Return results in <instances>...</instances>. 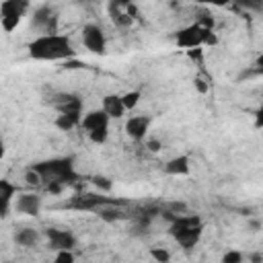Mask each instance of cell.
Instances as JSON below:
<instances>
[{
    "label": "cell",
    "instance_id": "cell-2",
    "mask_svg": "<svg viewBox=\"0 0 263 263\" xmlns=\"http://www.w3.org/2000/svg\"><path fill=\"white\" fill-rule=\"evenodd\" d=\"M162 218H166L171 222L168 226V234L183 247V249H193L203 232V224L199 220V216L195 214H171V212H162Z\"/></svg>",
    "mask_w": 263,
    "mask_h": 263
},
{
    "label": "cell",
    "instance_id": "cell-33",
    "mask_svg": "<svg viewBox=\"0 0 263 263\" xmlns=\"http://www.w3.org/2000/svg\"><path fill=\"white\" fill-rule=\"evenodd\" d=\"M4 154H6V146H4V140L0 138V160L4 158Z\"/></svg>",
    "mask_w": 263,
    "mask_h": 263
},
{
    "label": "cell",
    "instance_id": "cell-8",
    "mask_svg": "<svg viewBox=\"0 0 263 263\" xmlns=\"http://www.w3.org/2000/svg\"><path fill=\"white\" fill-rule=\"evenodd\" d=\"M82 43H84V47L88 51L103 55L105 53V47H107V39H105L103 29L99 25H95V23L84 25L82 27Z\"/></svg>",
    "mask_w": 263,
    "mask_h": 263
},
{
    "label": "cell",
    "instance_id": "cell-31",
    "mask_svg": "<svg viewBox=\"0 0 263 263\" xmlns=\"http://www.w3.org/2000/svg\"><path fill=\"white\" fill-rule=\"evenodd\" d=\"M195 88H197V92L205 95V92H208V84H205V80H201V78H195Z\"/></svg>",
    "mask_w": 263,
    "mask_h": 263
},
{
    "label": "cell",
    "instance_id": "cell-20",
    "mask_svg": "<svg viewBox=\"0 0 263 263\" xmlns=\"http://www.w3.org/2000/svg\"><path fill=\"white\" fill-rule=\"evenodd\" d=\"M140 99H142V92H140V90H129V92L121 95L123 109H125V111H127V109H134V107L140 103Z\"/></svg>",
    "mask_w": 263,
    "mask_h": 263
},
{
    "label": "cell",
    "instance_id": "cell-13",
    "mask_svg": "<svg viewBox=\"0 0 263 263\" xmlns=\"http://www.w3.org/2000/svg\"><path fill=\"white\" fill-rule=\"evenodd\" d=\"M150 123H152V119H150L148 115H132V117L125 121V134H127L132 140L140 142V140L146 138V134H148V129H150Z\"/></svg>",
    "mask_w": 263,
    "mask_h": 263
},
{
    "label": "cell",
    "instance_id": "cell-9",
    "mask_svg": "<svg viewBox=\"0 0 263 263\" xmlns=\"http://www.w3.org/2000/svg\"><path fill=\"white\" fill-rule=\"evenodd\" d=\"M33 25L41 31V35H55L58 33V14L51 6L43 4L33 12Z\"/></svg>",
    "mask_w": 263,
    "mask_h": 263
},
{
    "label": "cell",
    "instance_id": "cell-10",
    "mask_svg": "<svg viewBox=\"0 0 263 263\" xmlns=\"http://www.w3.org/2000/svg\"><path fill=\"white\" fill-rule=\"evenodd\" d=\"M49 249L53 251H72L76 245V236L66 228H47L45 230Z\"/></svg>",
    "mask_w": 263,
    "mask_h": 263
},
{
    "label": "cell",
    "instance_id": "cell-5",
    "mask_svg": "<svg viewBox=\"0 0 263 263\" xmlns=\"http://www.w3.org/2000/svg\"><path fill=\"white\" fill-rule=\"evenodd\" d=\"M109 117L103 109H95V111H88L82 119H80V125L82 129L86 132V136L90 138V142L95 144H105L107 142V136H109Z\"/></svg>",
    "mask_w": 263,
    "mask_h": 263
},
{
    "label": "cell",
    "instance_id": "cell-4",
    "mask_svg": "<svg viewBox=\"0 0 263 263\" xmlns=\"http://www.w3.org/2000/svg\"><path fill=\"white\" fill-rule=\"evenodd\" d=\"M175 43L185 49H195V47H203V45H216L218 37L214 35V31H208L201 25L191 23L175 33Z\"/></svg>",
    "mask_w": 263,
    "mask_h": 263
},
{
    "label": "cell",
    "instance_id": "cell-3",
    "mask_svg": "<svg viewBox=\"0 0 263 263\" xmlns=\"http://www.w3.org/2000/svg\"><path fill=\"white\" fill-rule=\"evenodd\" d=\"M39 177L41 181H47V183H62V185H68V183H74L78 179L76 171H74V160L72 156H62V158H49V160H43V162H37L31 166Z\"/></svg>",
    "mask_w": 263,
    "mask_h": 263
},
{
    "label": "cell",
    "instance_id": "cell-12",
    "mask_svg": "<svg viewBox=\"0 0 263 263\" xmlns=\"http://www.w3.org/2000/svg\"><path fill=\"white\" fill-rule=\"evenodd\" d=\"M58 99L60 101L55 105H58L60 115H68L74 121H78V125H80V119H82V101L78 97H74V95H60Z\"/></svg>",
    "mask_w": 263,
    "mask_h": 263
},
{
    "label": "cell",
    "instance_id": "cell-17",
    "mask_svg": "<svg viewBox=\"0 0 263 263\" xmlns=\"http://www.w3.org/2000/svg\"><path fill=\"white\" fill-rule=\"evenodd\" d=\"M189 168H191V162H189V156H185V154L175 156V158H171V160L164 164V173H166V175H175V177L189 175Z\"/></svg>",
    "mask_w": 263,
    "mask_h": 263
},
{
    "label": "cell",
    "instance_id": "cell-6",
    "mask_svg": "<svg viewBox=\"0 0 263 263\" xmlns=\"http://www.w3.org/2000/svg\"><path fill=\"white\" fill-rule=\"evenodd\" d=\"M27 8H29L27 2H21V0H4L0 4V27L6 33H12L18 27V23H21V18H23V14H25Z\"/></svg>",
    "mask_w": 263,
    "mask_h": 263
},
{
    "label": "cell",
    "instance_id": "cell-30",
    "mask_svg": "<svg viewBox=\"0 0 263 263\" xmlns=\"http://www.w3.org/2000/svg\"><path fill=\"white\" fill-rule=\"evenodd\" d=\"M64 187H66V185H62V183H47V191H49V193H53V195L62 193V191H64Z\"/></svg>",
    "mask_w": 263,
    "mask_h": 263
},
{
    "label": "cell",
    "instance_id": "cell-28",
    "mask_svg": "<svg viewBox=\"0 0 263 263\" xmlns=\"http://www.w3.org/2000/svg\"><path fill=\"white\" fill-rule=\"evenodd\" d=\"M64 68H66V70H76V68H84V62H78V60H74V58H72V60H66V62H64Z\"/></svg>",
    "mask_w": 263,
    "mask_h": 263
},
{
    "label": "cell",
    "instance_id": "cell-18",
    "mask_svg": "<svg viewBox=\"0 0 263 263\" xmlns=\"http://www.w3.org/2000/svg\"><path fill=\"white\" fill-rule=\"evenodd\" d=\"M117 205H119V201H117V203H107V205L97 208L95 212H97V216H99L101 220H105V222H117V220L123 218V212H121Z\"/></svg>",
    "mask_w": 263,
    "mask_h": 263
},
{
    "label": "cell",
    "instance_id": "cell-25",
    "mask_svg": "<svg viewBox=\"0 0 263 263\" xmlns=\"http://www.w3.org/2000/svg\"><path fill=\"white\" fill-rule=\"evenodd\" d=\"M53 263H74V253L72 251H58Z\"/></svg>",
    "mask_w": 263,
    "mask_h": 263
},
{
    "label": "cell",
    "instance_id": "cell-27",
    "mask_svg": "<svg viewBox=\"0 0 263 263\" xmlns=\"http://www.w3.org/2000/svg\"><path fill=\"white\" fill-rule=\"evenodd\" d=\"M146 148H148L150 152H160V148H162V144H160V140H154V138H148V142H146Z\"/></svg>",
    "mask_w": 263,
    "mask_h": 263
},
{
    "label": "cell",
    "instance_id": "cell-11",
    "mask_svg": "<svg viewBox=\"0 0 263 263\" xmlns=\"http://www.w3.org/2000/svg\"><path fill=\"white\" fill-rule=\"evenodd\" d=\"M109 14H111V21L125 29V27H132L134 18H136V6L134 4H127V2H111L109 6Z\"/></svg>",
    "mask_w": 263,
    "mask_h": 263
},
{
    "label": "cell",
    "instance_id": "cell-16",
    "mask_svg": "<svg viewBox=\"0 0 263 263\" xmlns=\"http://www.w3.org/2000/svg\"><path fill=\"white\" fill-rule=\"evenodd\" d=\"M109 119H119L125 109H123V103H121V95H105L103 97V107H101Z\"/></svg>",
    "mask_w": 263,
    "mask_h": 263
},
{
    "label": "cell",
    "instance_id": "cell-19",
    "mask_svg": "<svg viewBox=\"0 0 263 263\" xmlns=\"http://www.w3.org/2000/svg\"><path fill=\"white\" fill-rule=\"evenodd\" d=\"M14 242L21 247H35L39 242V230L35 228H21L14 234Z\"/></svg>",
    "mask_w": 263,
    "mask_h": 263
},
{
    "label": "cell",
    "instance_id": "cell-1",
    "mask_svg": "<svg viewBox=\"0 0 263 263\" xmlns=\"http://www.w3.org/2000/svg\"><path fill=\"white\" fill-rule=\"evenodd\" d=\"M29 55L39 62H66L76 58V49L72 47L66 35H39L29 43Z\"/></svg>",
    "mask_w": 263,
    "mask_h": 263
},
{
    "label": "cell",
    "instance_id": "cell-14",
    "mask_svg": "<svg viewBox=\"0 0 263 263\" xmlns=\"http://www.w3.org/2000/svg\"><path fill=\"white\" fill-rule=\"evenodd\" d=\"M14 208L18 214L25 216H39L41 212V197L37 193H21L14 201Z\"/></svg>",
    "mask_w": 263,
    "mask_h": 263
},
{
    "label": "cell",
    "instance_id": "cell-21",
    "mask_svg": "<svg viewBox=\"0 0 263 263\" xmlns=\"http://www.w3.org/2000/svg\"><path fill=\"white\" fill-rule=\"evenodd\" d=\"M76 125H78V121H74V119L68 117V115H58V117H55V127L62 129V132H70V129L76 127Z\"/></svg>",
    "mask_w": 263,
    "mask_h": 263
},
{
    "label": "cell",
    "instance_id": "cell-34",
    "mask_svg": "<svg viewBox=\"0 0 263 263\" xmlns=\"http://www.w3.org/2000/svg\"><path fill=\"white\" fill-rule=\"evenodd\" d=\"M251 226H253L255 230H259V228H261V222H259V220H253V222H251Z\"/></svg>",
    "mask_w": 263,
    "mask_h": 263
},
{
    "label": "cell",
    "instance_id": "cell-23",
    "mask_svg": "<svg viewBox=\"0 0 263 263\" xmlns=\"http://www.w3.org/2000/svg\"><path fill=\"white\" fill-rule=\"evenodd\" d=\"M150 255H152V259L158 261V263H168V259H171L168 251H166V249H160V247H152V249H150Z\"/></svg>",
    "mask_w": 263,
    "mask_h": 263
},
{
    "label": "cell",
    "instance_id": "cell-24",
    "mask_svg": "<svg viewBox=\"0 0 263 263\" xmlns=\"http://www.w3.org/2000/svg\"><path fill=\"white\" fill-rule=\"evenodd\" d=\"M222 263H242V253L240 251H228V253H224Z\"/></svg>",
    "mask_w": 263,
    "mask_h": 263
},
{
    "label": "cell",
    "instance_id": "cell-29",
    "mask_svg": "<svg viewBox=\"0 0 263 263\" xmlns=\"http://www.w3.org/2000/svg\"><path fill=\"white\" fill-rule=\"evenodd\" d=\"M187 55H189L191 60H195V62H197V60L201 62V55H203V49H201V47H195V49H187Z\"/></svg>",
    "mask_w": 263,
    "mask_h": 263
},
{
    "label": "cell",
    "instance_id": "cell-7",
    "mask_svg": "<svg viewBox=\"0 0 263 263\" xmlns=\"http://www.w3.org/2000/svg\"><path fill=\"white\" fill-rule=\"evenodd\" d=\"M107 203H117V199H113V197H103V195H99V193H76V195L70 199L68 208L78 210V212H95L97 208L107 205Z\"/></svg>",
    "mask_w": 263,
    "mask_h": 263
},
{
    "label": "cell",
    "instance_id": "cell-32",
    "mask_svg": "<svg viewBox=\"0 0 263 263\" xmlns=\"http://www.w3.org/2000/svg\"><path fill=\"white\" fill-rule=\"evenodd\" d=\"M249 259H251V263H263V255L261 253H253V255H249Z\"/></svg>",
    "mask_w": 263,
    "mask_h": 263
},
{
    "label": "cell",
    "instance_id": "cell-15",
    "mask_svg": "<svg viewBox=\"0 0 263 263\" xmlns=\"http://www.w3.org/2000/svg\"><path fill=\"white\" fill-rule=\"evenodd\" d=\"M16 185L10 183L8 179H0V218H6L12 205V199L16 195Z\"/></svg>",
    "mask_w": 263,
    "mask_h": 263
},
{
    "label": "cell",
    "instance_id": "cell-22",
    "mask_svg": "<svg viewBox=\"0 0 263 263\" xmlns=\"http://www.w3.org/2000/svg\"><path fill=\"white\" fill-rule=\"evenodd\" d=\"M92 183H95V187H97V189H101V191H105V193H109V191L113 189L111 179H109V177H105V175H95V177H92Z\"/></svg>",
    "mask_w": 263,
    "mask_h": 263
},
{
    "label": "cell",
    "instance_id": "cell-26",
    "mask_svg": "<svg viewBox=\"0 0 263 263\" xmlns=\"http://www.w3.org/2000/svg\"><path fill=\"white\" fill-rule=\"evenodd\" d=\"M25 181H27V185H33V187H37V185H41V177L33 171V168H29L27 173H25Z\"/></svg>",
    "mask_w": 263,
    "mask_h": 263
}]
</instances>
